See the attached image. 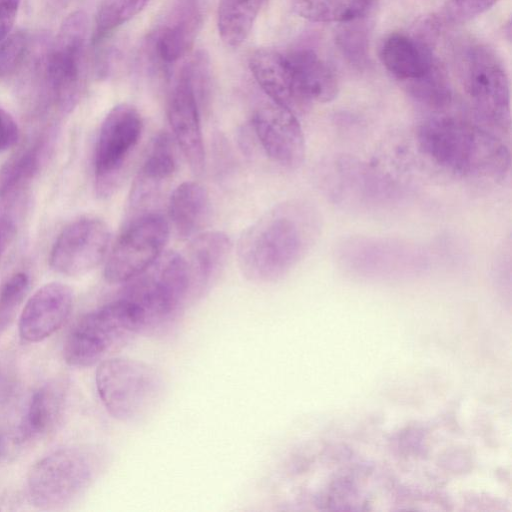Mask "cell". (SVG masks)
<instances>
[{
	"label": "cell",
	"instance_id": "1",
	"mask_svg": "<svg viewBox=\"0 0 512 512\" xmlns=\"http://www.w3.org/2000/svg\"><path fill=\"white\" fill-rule=\"evenodd\" d=\"M317 230L318 218L307 203L291 200L274 206L239 238L242 273L256 283L281 279L304 257Z\"/></svg>",
	"mask_w": 512,
	"mask_h": 512
},
{
	"label": "cell",
	"instance_id": "2",
	"mask_svg": "<svg viewBox=\"0 0 512 512\" xmlns=\"http://www.w3.org/2000/svg\"><path fill=\"white\" fill-rule=\"evenodd\" d=\"M420 151L439 167L462 177L502 180L510 170V151L491 129L438 115L417 128Z\"/></svg>",
	"mask_w": 512,
	"mask_h": 512
},
{
	"label": "cell",
	"instance_id": "3",
	"mask_svg": "<svg viewBox=\"0 0 512 512\" xmlns=\"http://www.w3.org/2000/svg\"><path fill=\"white\" fill-rule=\"evenodd\" d=\"M124 284L121 297L136 307L141 334L164 333L194 303L184 257L174 251L163 252Z\"/></svg>",
	"mask_w": 512,
	"mask_h": 512
},
{
	"label": "cell",
	"instance_id": "4",
	"mask_svg": "<svg viewBox=\"0 0 512 512\" xmlns=\"http://www.w3.org/2000/svg\"><path fill=\"white\" fill-rule=\"evenodd\" d=\"M141 334L136 307L120 297L87 314L70 330L63 347L65 361L75 367L98 365Z\"/></svg>",
	"mask_w": 512,
	"mask_h": 512
},
{
	"label": "cell",
	"instance_id": "5",
	"mask_svg": "<svg viewBox=\"0 0 512 512\" xmlns=\"http://www.w3.org/2000/svg\"><path fill=\"white\" fill-rule=\"evenodd\" d=\"M95 383L105 409L122 422H135L151 413L164 387L154 367L124 357H111L99 363Z\"/></svg>",
	"mask_w": 512,
	"mask_h": 512
},
{
	"label": "cell",
	"instance_id": "6",
	"mask_svg": "<svg viewBox=\"0 0 512 512\" xmlns=\"http://www.w3.org/2000/svg\"><path fill=\"white\" fill-rule=\"evenodd\" d=\"M99 467L97 455L85 448L59 449L30 469L27 491L31 503L45 510L64 508L92 484Z\"/></svg>",
	"mask_w": 512,
	"mask_h": 512
},
{
	"label": "cell",
	"instance_id": "7",
	"mask_svg": "<svg viewBox=\"0 0 512 512\" xmlns=\"http://www.w3.org/2000/svg\"><path fill=\"white\" fill-rule=\"evenodd\" d=\"M461 81L479 120L493 131L509 133V79L498 56L481 45L469 47L461 62Z\"/></svg>",
	"mask_w": 512,
	"mask_h": 512
},
{
	"label": "cell",
	"instance_id": "8",
	"mask_svg": "<svg viewBox=\"0 0 512 512\" xmlns=\"http://www.w3.org/2000/svg\"><path fill=\"white\" fill-rule=\"evenodd\" d=\"M142 129V117L130 104L114 106L103 119L93 156L94 188L98 197H110L121 185Z\"/></svg>",
	"mask_w": 512,
	"mask_h": 512
},
{
	"label": "cell",
	"instance_id": "9",
	"mask_svg": "<svg viewBox=\"0 0 512 512\" xmlns=\"http://www.w3.org/2000/svg\"><path fill=\"white\" fill-rule=\"evenodd\" d=\"M88 24L84 11L71 12L62 22L45 59L48 89L54 103L63 112H70L81 94Z\"/></svg>",
	"mask_w": 512,
	"mask_h": 512
},
{
	"label": "cell",
	"instance_id": "10",
	"mask_svg": "<svg viewBox=\"0 0 512 512\" xmlns=\"http://www.w3.org/2000/svg\"><path fill=\"white\" fill-rule=\"evenodd\" d=\"M170 225L159 212L130 217L107 254L104 277L107 282L124 284L146 270L163 252Z\"/></svg>",
	"mask_w": 512,
	"mask_h": 512
},
{
	"label": "cell",
	"instance_id": "11",
	"mask_svg": "<svg viewBox=\"0 0 512 512\" xmlns=\"http://www.w3.org/2000/svg\"><path fill=\"white\" fill-rule=\"evenodd\" d=\"M321 174L328 196L347 208H379L398 201L402 195L393 179L355 157L330 159L323 164Z\"/></svg>",
	"mask_w": 512,
	"mask_h": 512
},
{
	"label": "cell",
	"instance_id": "12",
	"mask_svg": "<svg viewBox=\"0 0 512 512\" xmlns=\"http://www.w3.org/2000/svg\"><path fill=\"white\" fill-rule=\"evenodd\" d=\"M338 262L348 271L366 277L395 278L425 269V251L415 244L378 237H351L337 247Z\"/></svg>",
	"mask_w": 512,
	"mask_h": 512
},
{
	"label": "cell",
	"instance_id": "13",
	"mask_svg": "<svg viewBox=\"0 0 512 512\" xmlns=\"http://www.w3.org/2000/svg\"><path fill=\"white\" fill-rule=\"evenodd\" d=\"M107 224L93 216L80 217L58 234L49 255V265L57 273L80 276L98 267L110 246Z\"/></svg>",
	"mask_w": 512,
	"mask_h": 512
},
{
	"label": "cell",
	"instance_id": "14",
	"mask_svg": "<svg viewBox=\"0 0 512 512\" xmlns=\"http://www.w3.org/2000/svg\"><path fill=\"white\" fill-rule=\"evenodd\" d=\"M251 126L266 155L278 165L296 169L305 159V139L296 114L272 100L259 107Z\"/></svg>",
	"mask_w": 512,
	"mask_h": 512
},
{
	"label": "cell",
	"instance_id": "15",
	"mask_svg": "<svg viewBox=\"0 0 512 512\" xmlns=\"http://www.w3.org/2000/svg\"><path fill=\"white\" fill-rule=\"evenodd\" d=\"M200 94L184 65L168 101V120L173 136L190 169L201 174L205 167V150L200 123Z\"/></svg>",
	"mask_w": 512,
	"mask_h": 512
},
{
	"label": "cell",
	"instance_id": "16",
	"mask_svg": "<svg viewBox=\"0 0 512 512\" xmlns=\"http://www.w3.org/2000/svg\"><path fill=\"white\" fill-rule=\"evenodd\" d=\"M73 306L72 289L61 282H50L27 300L19 318V335L37 343L54 334L68 319Z\"/></svg>",
	"mask_w": 512,
	"mask_h": 512
},
{
	"label": "cell",
	"instance_id": "17",
	"mask_svg": "<svg viewBox=\"0 0 512 512\" xmlns=\"http://www.w3.org/2000/svg\"><path fill=\"white\" fill-rule=\"evenodd\" d=\"M176 170L173 144L167 133L154 139L131 185L128 197V216L153 211L152 205L160 198Z\"/></svg>",
	"mask_w": 512,
	"mask_h": 512
},
{
	"label": "cell",
	"instance_id": "18",
	"mask_svg": "<svg viewBox=\"0 0 512 512\" xmlns=\"http://www.w3.org/2000/svg\"><path fill=\"white\" fill-rule=\"evenodd\" d=\"M183 255L193 301L206 295L223 272L231 253L230 238L221 231H203L189 240Z\"/></svg>",
	"mask_w": 512,
	"mask_h": 512
},
{
	"label": "cell",
	"instance_id": "19",
	"mask_svg": "<svg viewBox=\"0 0 512 512\" xmlns=\"http://www.w3.org/2000/svg\"><path fill=\"white\" fill-rule=\"evenodd\" d=\"M202 23L197 0H179L153 38L158 59L171 64L185 56L193 46Z\"/></svg>",
	"mask_w": 512,
	"mask_h": 512
},
{
	"label": "cell",
	"instance_id": "20",
	"mask_svg": "<svg viewBox=\"0 0 512 512\" xmlns=\"http://www.w3.org/2000/svg\"><path fill=\"white\" fill-rule=\"evenodd\" d=\"M297 94L307 108L311 103H327L338 94L334 70L312 49L301 48L285 54Z\"/></svg>",
	"mask_w": 512,
	"mask_h": 512
},
{
	"label": "cell",
	"instance_id": "21",
	"mask_svg": "<svg viewBox=\"0 0 512 512\" xmlns=\"http://www.w3.org/2000/svg\"><path fill=\"white\" fill-rule=\"evenodd\" d=\"M249 68L270 100L289 108L295 114L306 109L297 94L285 54L273 49H257L250 56Z\"/></svg>",
	"mask_w": 512,
	"mask_h": 512
},
{
	"label": "cell",
	"instance_id": "22",
	"mask_svg": "<svg viewBox=\"0 0 512 512\" xmlns=\"http://www.w3.org/2000/svg\"><path fill=\"white\" fill-rule=\"evenodd\" d=\"M379 57L384 67L405 83L421 78L436 63L424 39L402 33H393L383 41Z\"/></svg>",
	"mask_w": 512,
	"mask_h": 512
},
{
	"label": "cell",
	"instance_id": "23",
	"mask_svg": "<svg viewBox=\"0 0 512 512\" xmlns=\"http://www.w3.org/2000/svg\"><path fill=\"white\" fill-rule=\"evenodd\" d=\"M168 215L180 238L190 240L202 233L211 215V201L205 187L194 181L179 184L169 197Z\"/></svg>",
	"mask_w": 512,
	"mask_h": 512
},
{
	"label": "cell",
	"instance_id": "24",
	"mask_svg": "<svg viewBox=\"0 0 512 512\" xmlns=\"http://www.w3.org/2000/svg\"><path fill=\"white\" fill-rule=\"evenodd\" d=\"M379 0H296V13L313 22L347 23L368 19Z\"/></svg>",
	"mask_w": 512,
	"mask_h": 512
},
{
	"label": "cell",
	"instance_id": "25",
	"mask_svg": "<svg viewBox=\"0 0 512 512\" xmlns=\"http://www.w3.org/2000/svg\"><path fill=\"white\" fill-rule=\"evenodd\" d=\"M65 402L64 390L56 383L39 388L32 396L24 419L22 434L30 438L50 431L59 420Z\"/></svg>",
	"mask_w": 512,
	"mask_h": 512
},
{
	"label": "cell",
	"instance_id": "26",
	"mask_svg": "<svg viewBox=\"0 0 512 512\" xmlns=\"http://www.w3.org/2000/svg\"><path fill=\"white\" fill-rule=\"evenodd\" d=\"M265 0H220L217 25L222 41L238 47L248 37Z\"/></svg>",
	"mask_w": 512,
	"mask_h": 512
},
{
	"label": "cell",
	"instance_id": "27",
	"mask_svg": "<svg viewBox=\"0 0 512 512\" xmlns=\"http://www.w3.org/2000/svg\"><path fill=\"white\" fill-rule=\"evenodd\" d=\"M405 84L409 94L430 109L441 110L451 102L452 91L448 77L437 61L424 76Z\"/></svg>",
	"mask_w": 512,
	"mask_h": 512
},
{
	"label": "cell",
	"instance_id": "28",
	"mask_svg": "<svg viewBox=\"0 0 512 512\" xmlns=\"http://www.w3.org/2000/svg\"><path fill=\"white\" fill-rule=\"evenodd\" d=\"M41 163L40 145H33L14 156L0 173V198L21 189L37 173Z\"/></svg>",
	"mask_w": 512,
	"mask_h": 512
},
{
	"label": "cell",
	"instance_id": "29",
	"mask_svg": "<svg viewBox=\"0 0 512 512\" xmlns=\"http://www.w3.org/2000/svg\"><path fill=\"white\" fill-rule=\"evenodd\" d=\"M148 1L101 0L95 17L92 43H100L112 31L141 12Z\"/></svg>",
	"mask_w": 512,
	"mask_h": 512
},
{
	"label": "cell",
	"instance_id": "30",
	"mask_svg": "<svg viewBox=\"0 0 512 512\" xmlns=\"http://www.w3.org/2000/svg\"><path fill=\"white\" fill-rule=\"evenodd\" d=\"M367 19L341 23L336 34V44L342 54L354 65L366 64L369 48Z\"/></svg>",
	"mask_w": 512,
	"mask_h": 512
},
{
	"label": "cell",
	"instance_id": "31",
	"mask_svg": "<svg viewBox=\"0 0 512 512\" xmlns=\"http://www.w3.org/2000/svg\"><path fill=\"white\" fill-rule=\"evenodd\" d=\"M30 279L25 272L11 275L0 288V335L14 319L28 289Z\"/></svg>",
	"mask_w": 512,
	"mask_h": 512
},
{
	"label": "cell",
	"instance_id": "32",
	"mask_svg": "<svg viewBox=\"0 0 512 512\" xmlns=\"http://www.w3.org/2000/svg\"><path fill=\"white\" fill-rule=\"evenodd\" d=\"M29 49L27 32H11L0 42V79L13 74L23 63Z\"/></svg>",
	"mask_w": 512,
	"mask_h": 512
},
{
	"label": "cell",
	"instance_id": "33",
	"mask_svg": "<svg viewBox=\"0 0 512 512\" xmlns=\"http://www.w3.org/2000/svg\"><path fill=\"white\" fill-rule=\"evenodd\" d=\"M498 0H449L442 12L443 20L463 23L490 9Z\"/></svg>",
	"mask_w": 512,
	"mask_h": 512
},
{
	"label": "cell",
	"instance_id": "34",
	"mask_svg": "<svg viewBox=\"0 0 512 512\" xmlns=\"http://www.w3.org/2000/svg\"><path fill=\"white\" fill-rule=\"evenodd\" d=\"M20 137L16 120L5 109L0 107V153L14 147Z\"/></svg>",
	"mask_w": 512,
	"mask_h": 512
},
{
	"label": "cell",
	"instance_id": "35",
	"mask_svg": "<svg viewBox=\"0 0 512 512\" xmlns=\"http://www.w3.org/2000/svg\"><path fill=\"white\" fill-rule=\"evenodd\" d=\"M19 5L20 0H0V42L12 32Z\"/></svg>",
	"mask_w": 512,
	"mask_h": 512
},
{
	"label": "cell",
	"instance_id": "36",
	"mask_svg": "<svg viewBox=\"0 0 512 512\" xmlns=\"http://www.w3.org/2000/svg\"><path fill=\"white\" fill-rule=\"evenodd\" d=\"M16 232L14 221L6 215H0V259L12 242Z\"/></svg>",
	"mask_w": 512,
	"mask_h": 512
}]
</instances>
